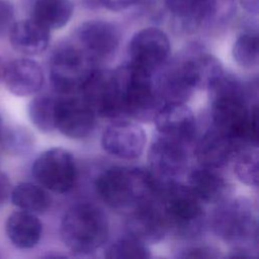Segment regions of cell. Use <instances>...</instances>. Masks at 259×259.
Returning a JSON list of instances; mask_svg holds the SVG:
<instances>
[{
  "mask_svg": "<svg viewBox=\"0 0 259 259\" xmlns=\"http://www.w3.org/2000/svg\"><path fill=\"white\" fill-rule=\"evenodd\" d=\"M82 5L87 9L101 8L99 0H82Z\"/></svg>",
  "mask_w": 259,
  "mask_h": 259,
  "instance_id": "obj_38",
  "label": "cell"
},
{
  "mask_svg": "<svg viewBox=\"0 0 259 259\" xmlns=\"http://www.w3.org/2000/svg\"><path fill=\"white\" fill-rule=\"evenodd\" d=\"M178 57L186 80L193 90H207L225 72L221 61L200 48H189Z\"/></svg>",
  "mask_w": 259,
  "mask_h": 259,
  "instance_id": "obj_16",
  "label": "cell"
},
{
  "mask_svg": "<svg viewBox=\"0 0 259 259\" xmlns=\"http://www.w3.org/2000/svg\"><path fill=\"white\" fill-rule=\"evenodd\" d=\"M156 202L161 209L168 233L179 238L190 239L203 232L204 209L201 201L187 185L177 181L162 182Z\"/></svg>",
  "mask_w": 259,
  "mask_h": 259,
  "instance_id": "obj_3",
  "label": "cell"
},
{
  "mask_svg": "<svg viewBox=\"0 0 259 259\" xmlns=\"http://www.w3.org/2000/svg\"><path fill=\"white\" fill-rule=\"evenodd\" d=\"M12 203L19 209L34 214L45 213L51 206L52 199L46 188L31 182L16 184L10 193Z\"/></svg>",
  "mask_w": 259,
  "mask_h": 259,
  "instance_id": "obj_26",
  "label": "cell"
},
{
  "mask_svg": "<svg viewBox=\"0 0 259 259\" xmlns=\"http://www.w3.org/2000/svg\"><path fill=\"white\" fill-rule=\"evenodd\" d=\"M5 232L11 244L16 248L31 249L40 240L42 225L36 214L19 209L7 218Z\"/></svg>",
  "mask_w": 259,
  "mask_h": 259,
  "instance_id": "obj_24",
  "label": "cell"
},
{
  "mask_svg": "<svg viewBox=\"0 0 259 259\" xmlns=\"http://www.w3.org/2000/svg\"><path fill=\"white\" fill-rule=\"evenodd\" d=\"M128 236L148 244H156L164 239L168 230L158 203H146L127 213Z\"/></svg>",
  "mask_w": 259,
  "mask_h": 259,
  "instance_id": "obj_18",
  "label": "cell"
},
{
  "mask_svg": "<svg viewBox=\"0 0 259 259\" xmlns=\"http://www.w3.org/2000/svg\"><path fill=\"white\" fill-rule=\"evenodd\" d=\"M161 183L149 169L115 166L97 177L95 188L110 208L127 214L141 205L155 201Z\"/></svg>",
  "mask_w": 259,
  "mask_h": 259,
  "instance_id": "obj_2",
  "label": "cell"
},
{
  "mask_svg": "<svg viewBox=\"0 0 259 259\" xmlns=\"http://www.w3.org/2000/svg\"><path fill=\"white\" fill-rule=\"evenodd\" d=\"M11 183L10 179L6 173L0 171V206L6 202V200L10 197L11 193Z\"/></svg>",
  "mask_w": 259,
  "mask_h": 259,
  "instance_id": "obj_36",
  "label": "cell"
},
{
  "mask_svg": "<svg viewBox=\"0 0 259 259\" xmlns=\"http://www.w3.org/2000/svg\"><path fill=\"white\" fill-rule=\"evenodd\" d=\"M73 13L72 0H34L29 17L49 30H55L66 26Z\"/></svg>",
  "mask_w": 259,
  "mask_h": 259,
  "instance_id": "obj_25",
  "label": "cell"
},
{
  "mask_svg": "<svg viewBox=\"0 0 259 259\" xmlns=\"http://www.w3.org/2000/svg\"><path fill=\"white\" fill-rule=\"evenodd\" d=\"M80 95L96 116L122 117L119 91L113 70L94 68L85 81Z\"/></svg>",
  "mask_w": 259,
  "mask_h": 259,
  "instance_id": "obj_9",
  "label": "cell"
},
{
  "mask_svg": "<svg viewBox=\"0 0 259 259\" xmlns=\"http://www.w3.org/2000/svg\"><path fill=\"white\" fill-rule=\"evenodd\" d=\"M150 171L161 182L176 181L188 166L186 146L177 141L158 135L149 149Z\"/></svg>",
  "mask_w": 259,
  "mask_h": 259,
  "instance_id": "obj_12",
  "label": "cell"
},
{
  "mask_svg": "<svg viewBox=\"0 0 259 259\" xmlns=\"http://www.w3.org/2000/svg\"><path fill=\"white\" fill-rule=\"evenodd\" d=\"M257 148L255 146H241L235 150L230 160L237 178L242 183L255 187L258 184L259 170Z\"/></svg>",
  "mask_w": 259,
  "mask_h": 259,
  "instance_id": "obj_27",
  "label": "cell"
},
{
  "mask_svg": "<svg viewBox=\"0 0 259 259\" xmlns=\"http://www.w3.org/2000/svg\"><path fill=\"white\" fill-rule=\"evenodd\" d=\"M158 134L184 144L190 145L196 137V120L186 103H165L154 120Z\"/></svg>",
  "mask_w": 259,
  "mask_h": 259,
  "instance_id": "obj_15",
  "label": "cell"
},
{
  "mask_svg": "<svg viewBox=\"0 0 259 259\" xmlns=\"http://www.w3.org/2000/svg\"><path fill=\"white\" fill-rule=\"evenodd\" d=\"M214 233L238 251L249 243H257V217L252 201L245 197L227 198L219 203L212 214Z\"/></svg>",
  "mask_w": 259,
  "mask_h": 259,
  "instance_id": "obj_6",
  "label": "cell"
},
{
  "mask_svg": "<svg viewBox=\"0 0 259 259\" xmlns=\"http://www.w3.org/2000/svg\"><path fill=\"white\" fill-rule=\"evenodd\" d=\"M101 145L108 154L116 158L133 160L142 155L146 134L139 123L118 118L104 130Z\"/></svg>",
  "mask_w": 259,
  "mask_h": 259,
  "instance_id": "obj_14",
  "label": "cell"
},
{
  "mask_svg": "<svg viewBox=\"0 0 259 259\" xmlns=\"http://www.w3.org/2000/svg\"><path fill=\"white\" fill-rule=\"evenodd\" d=\"M170 49L168 35L162 29L145 27L137 31L128 42V62L156 73L168 60Z\"/></svg>",
  "mask_w": 259,
  "mask_h": 259,
  "instance_id": "obj_10",
  "label": "cell"
},
{
  "mask_svg": "<svg viewBox=\"0 0 259 259\" xmlns=\"http://www.w3.org/2000/svg\"><path fill=\"white\" fill-rule=\"evenodd\" d=\"M217 170L200 166L190 172L187 186L200 201L220 203L229 198L231 185Z\"/></svg>",
  "mask_w": 259,
  "mask_h": 259,
  "instance_id": "obj_23",
  "label": "cell"
},
{
  "mask_svg": "<svg viewBox=\"0 0 259 259\" xmlns=\"http://www.w3.org/2000/svg\"><path fill=\"white\" fill-rule=\"evenodd\" d=\"M104 256L109 259L120 258H150L151 253L148 246L128 236L115 240L112 242L104 252Z\"/></svg>",
  "mask_w": 259,
  "mask_h": 259,
  "instance_id": "obj_30",
  "label": "cell"
},
{
  "mask_svg": "<svg viewBox=\"0 0 259 259\" xmlns=\"http://www.w3.org/2000/svg\"><path fill=\"white\" fill-rule=\"evenodd\" d=\"M4 132V125H3V120L2 117L0 116V144H1V139H2V135ZM0 151H1V145H0Z\"/></svg>",
  "mask_w": 259,
  "mask_h": 259,
  "instance_id": "obj_40",
  "label": "cell"
},
{
  "mask_svg": "<svg viewBox=\"0 0 259 259\" xmlns=\"http://www.w3.org/2000/svg\"><path fill=\"white\" fill-rule=\"evenodd\" d=\"M75 38L78 47L97 65L109 60L115 54L120 34L111 22L91 19L77 27Z\"/></svg>",
  "mask_w": 259,
  "mask_h": 259,
  "instance_id": "obj_11",
  "label": "cell"
},
{
  "mask_svg": "<svg viewBox=\"0 0 259 259\" xmlns=\"http://www.w3.org/2000/svg\"><path fill=\"white\" fill-rule=\"evenodd\" d=\"M15 19L13 4L8 0H0V36L8 33Z\"/></svg>",
  "mask_w": 259,
  "mask_h": 259,
  "instance_id": "obj_33",
  "label": "cell"
},
{
  "mask_svg": "<svg viewBox=\"0 0 259 259\" xmlns=\"http://www.w3.org/2000/svg\"><path fill=\"white\" fill-rule=\"evenodd\" d=\"M237 148L231 138L211 125L198 140L194 153L200 166L219 169L230 162Z\"/></svg>",
  "mask_w": 259,
  "mask_h": 259,
  "instance_id": "obj_20",
  "label": "cell"
},
{
  "mask_svg": "<svg viewBox=\"0 0 259 259\" xmlns=\"http://www.w3.org/2000/svg\"><path fill=\"white\" fill-rule=\"evenodd\" d=\"M31 173L39 185L57 193L71 190L77 179L75 159L63 148H51L38 155L32 164Z\"/></svg>",
  "mask_w": 259,
  "mask_h": 259,
  "instance_id": "obj_8",
  "label": "cell"
},
{
  "mask_svg": "<svg viewBox=\"0 0 259 259\" xmlns=\"http://www.w3.org/2000/svg\"><path fill=\"white\" fill-rule=\"evenodd\" d=\"M56 97L44 94L33 97L28 103V117L41 133L48 134L56 130Z\"/></svg>",
  "mask_w": 259,
  "mask_h": 259,
  "instance_id": "obj_28",
  "label": "cell"
},
{
  "mask_svg": "<svg viewBox=\"0 0 259 259\" xmlns=\"http://www.w3.org/2000/svg\"><path fill=\"white\" fill-rule=\"evenodd\" d=\"M237 0H210V17L208 26L229 20L236 10Z\"/></svg>",
  "mask_w": 259,
  "mask_h": 259,
  "instance_id": "obj_32",
  "label": "cell"
},
{
  "mask_svg": "<svg viewBox=\"0 0 259 259\" xmlns=\"http://www.w3.org/2000/svg\"><path fill=\"white\" fill-rule=\"evenodd\" d=\"M99 2L102 8L113 12H119L136 5L140 0H99Z\"/></svg>",
  "mask_w": 259,
  "mask_h": 259,
  "instance_id": "obj_35",
  "label": "cell"
},
{
  "mask_svg": "<svg viewBox=\"0 0 259 259\" xmlns=\"http://www.w3.org/2000/svg\"><path fill=\"white\" fill-rule=\"evenodd\" d=\"M1 150L12 154H25L33 147V136L24 127L4 128Z\"/></svg>",
  "mask_w": 259,
  "mask_h": 259,
  "instance_id": "obj_31",
  "label": "cell"
},
{
  "mask_svg": "<svg viewBox=\"0 0 259 259\" xmlns=\"http://www.w3.org/2000/svg\"><path fill=\"white\" fill-rule=\"evenodd\" d=\"M8 35L11 47L24 56L41 54L47 50L51 40V30L30 17L14 21Z\"/></svg>",
  "mask_w": 259,
  "mask_h": 259,
  "instance_id": "obj_21",
  "label": "cell"
},
{
  "mask_svg": "<svg viewBox=\"0 0 259 259\" xmlns=\"http://www.w3.org/2000/svg\"><path fill=\"white\" fill-rule=\"evenodd\" d=\"M114 71L118 86L122 117L137 121H153L164 104L156 88L154 74L131 62Z\"/></svg>",
  "mask_w": 259,
  "mask_h": 259,
  "instance_id": "obj_4",
  "label": "cell"
},
{
  "mask_svg": "<svg viewBox=\"0 0 259 259\" xmlns=\"http://www.w3.org/2000/svg\"><path fill=\"white\" fill-rule=\"evenodd\" d=\"M242 8L252 14V15H257L258 14V8H259V0H237Z\"/></svg>",
  "mask_w": 259,
  "mask_h": 259,
  "instance_id": "obj_37",
  "label": "cell"
},
{
  "mask_svg": "<svg viewBox=\"0 0 259 259\" xmlns=\"http://www.w3.org/2000/svg\"><path fill=\"white\" fill-rule=\"evenodd\" d=\"M171 14L174 26L187 33L207 27L210 17V0H163Z\"/></svg>",
  "mask_w": 259,
  "mask_h": 259,
  "instance_id": "obj_22",
  "label": "cell"
},
{
  "mask_svg": "<svg viewBox=\"0 0 259 259\" xmlns=\"http://www.w3.org/2000/svg\"><path fill=\"white\" fill-rule=\"evenodd\" d=\"M233 58L243 68H253L258 65V34L256 31H244L236 38Z\"/></svg>",
  "mask_w": 259,
  "mask_h": 259,
  "instance_id": "obj_29",
  "label": "cell"
},
{
  "mask_svg": "<svg viewBox=\"0 0 259 259\" xmlns=\"http://www.w3.org/2000/svg\"><path fill=\"white\" fill-rule=\"evenodd\" d=\"M182 258H215L219 256L217 250L211 247H191L179 255Z\"/></svg>",
  "mask_w": 259,
  "mask_h": 259,
  "instance_id": "obj_34",
  "label": "cell"
},
{
  "mask_svg": "<svg viewBox=\"0 0 259 259\" xmlns=\"http://www.w3.org/2000/svg\"><path fill=\"white\" fill-rule=\"evenodd\" d=\"M5 63H6V62L0 57V82L2 81V76H3V71H4Z\"/></svg>",
  "mask_w": 259,
  "mask_h": 259,
  "instance_id": "obj_39",
  "label": "cell"
},
{
  "mask_svg": "<svg viewBox=\"0 0 259 259\" xmlns=\"http://www.w3.org/2000/svg\"><path fill=\"white\" fill-rule=\"evenodd\" d=\"M56 130L71 139H84L95 127L96 114L77 94L61 95L56 101Z\"/></svg>",
  "mask_w": 259,
  "mask_h": 259,
  "instance_id": "obj_13",
  "label": "cell"
},
{
  "mask_svg": "<svg viewBox=\"0 0 259 259\" xmlns=\"http://www.w3.org/2000/svg\"><path fill=\"white\" fill-rule=\"evenodd\" d=\"M207 91L211 125L231 138L238 147H258L257 104L249 105L242 82L224 72Z\"/></svg>",
  "mask_w": 259,
  "mask_h": 259,
  "instance_id": "obj_1",
  "label": "cell"
},
{
  "mask_svg": "<svg viewBox=\"0 0 259 259\" xmlns=\"http://www.w3.org/2000/svg\"><path fill=\"white\" fill-rule=\"evenodd\" d=\"M109 235V224L103 210L92 203L70 207L60 225L64 245L74 254L88 255L102 247Z\"/></svg>",
  "mask_w": 259,
  "mask_h": 259,
  "instance_id": "obj_5",
  "label": "cell"
},
{
  "mask_svg": "<svg viewBox=\"0 0 259 259\" xmlns=\"http://www.w3.org/2000/svg\"><path fill=\"white\" fill-rule=\"evenodd\" d=\"M2 81L10 93L16 96H30L40 90L45 76L36 61L18 58L5 63Z\"/></svg>",
  "mask_w": 259,
  "mask_h": 259,
  "instance_id": "obj_17",
  "label": "cell"
},
{
  "mask_svg": "<svg viewBox=\"0 0 259 259\" xmlns=\"http://www.w3.org/2000/svg\"><path fill=\"white\" fill-rule=\"evenodd\" d=\"M50 79L60 95L80 93L96 64L76 42L64 41L56 46L50 57Z\"/></svg>",
  "mask_w": 259,
  "mask_h": 259,
  "instance_id": "obj_7",
  "label": "cell"
},
{
  "mask_svg": "<svg viewBox=\"0 0 259 259\" xmlns=\"http://www.w3.org/2000/svg\"><path fill=\"white\" fill-rule=\"evenodd\" d=\"M156 88L163 103H185L193 93L186 80L181 61L177 56L154 74Z\"/></svg>",
  "mask_w": 259,
  "mask_h": 259,
  "instance_id": "obj_19",
  "label": "cell"
}]
</instances>
